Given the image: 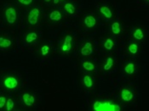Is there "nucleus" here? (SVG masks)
Segmentation results:
<instances>
[{
    "label": "nucleus",
    "mask_w": 149,
    "mask_h": 111,
    "mask_svg": "<svg viewBox=\"0 0 149 111\" xmlns=\"http://www.w3.org/2000/svg\"><path fill=\"white\" fill-rule=\"evenodd\" d=\"M49 51H50V48L49 45H43L40 48V54L42 56H47L49 54Z\"/></svg>",
    "instance_id": "b1692460"
},
{
    "label": "nucleus",
    "mask_w": 149,
    "mask_h": 111,
    "mask_svg": "<svg viewBox=\"0 0 149 111\" xmlns=\"http://www.w3.org/2000/svg\"><path fill=\"white\" fill-rule=\"evenodd\" d=\"M64 10H65V11L70 14H73L75 13V7L73 6V4H72L70 3H67L64 5Z\"/></svg>",
    "instance_id": "a211bd4d"
},
{
    "label": "nucleus",
    "mask_w": 149,
    "mask_h": 111,
    "mask_svg": "<svg viewBox=\"0 0 149 111\" xmlns=\"http://www.w3.org/2000/svg\"><path fill=\"white\" fill-rule=\"evenodd\" d=\"M82 66L87 71H93L95 70V65L91 61H84L82 64Z\"/></svg>",
    "instance_id": "dca6fc26"
},
{
    "label": "nucleus",
    "mask_w": 149,
    "mask_h": 111,
    "mask_svg": "<svg viewBox=\"0 0 149 111\" xmlns=\"http://www.w3.org/2000/svg\"><path fill=\"white\" fill-rule=\"evenodd\" d=\"M37 39H38V34L35 32H30L25 37V42L27 44H31V43H34Z\"/></svg>",
    "instance_id": "1a4fd4ad"
},
{
    "label": "nucleus",
    "mask_w": 149,
    "mask_h": 111,
    "mask_svg": "<svg viewBox=\"0 0 149 111\" xmlns=\"http://www.w3.org/2000/svg\"><path fill=\"white\" fill-rule=\"evenodd\" d=\"M72 38L70 35H68L65 37L64 43L61 47V50L62 53H68L72 49Z\"/></svg>",
    "instance_id": "423d86ee"
},
{
    "label": "nucleus",
    "mask_w": 149,
    "mask_h": 111,
    "mask_svg": "<svg viewBox=\"0 0 149 111\" xmlns=\"http://www.w3.org/2000/svg\"><path fill=\"white\" fill-rule=\"evenodd\" d=\"M135 69H136V67L133 63H129L125 67V71L128 75H131L135 72Z\"/></svg>",
    "instance_id": "f3484780"
},
{
    "label": "nucleus",
    "mask_w": 149,
    "mask_h": 111,
    "mask_svg": "<svg viewBox=\"0 0 149 111\" xmlns=\"http://www.w3.org/2000/svg\"><path fill=\"white\" fill-rule=\"evenodd\" d=\"M22 99L24 104L27 107H32L33 106L35 103V98L34 96L30 93V92H25L23 93L22 96Z\"/></svg>",
    "instance_id": "39448f33"
},
{
    "label": "nucleus",
    "mask_w": 149,
    "mask_h": 111,
    "mask_svg": "<svg viewBox=\"0 0 149 111\" xmlns=\"http://www.w3.org/2000/svg\"><path fill=\"white\" fill-rule=\"evenodd\" d=\"M128 51L131 54H136L138 52V45L136 43H131L128 47Z\"/></svg>",
    "instance_id": "4be33fe9"
},
{
    "label": "nucleus",
    "mask_w": 149,
    "mask_h": 111,
    "mask_svg": "<svg viewBox=\"0 0 149 111\" xmlns=\"http://www.w3.org/2000/svg\"><path fill=\"white\" fill-rule=\"evenodd\" d=\"M12 44V42L10 39L4 38L0 37V48H10Z\"/></svg>",
    "instance_id": "4468645a"
},
{
    "label": "nucleus",
    "mask_w": 149,
    "mask_h": 111,
    "mask_svg": "<svg viewBox=\"0 0 149 111\" xmlns=\"http://www.w3.org/2000/svg\"><path fill=\"white\" fill-rule=\"evenodd\" d=\"M84 22L88 28H92L96 25V19L92 15H88L84 18Z\"/></svg>",
    "instance_id": "9d476101"
},
{
    "label": "nucleus",
    "mask_w": 149,
    "mask_h": 111,
    "mask_svg": "<svg viewBox=\"0 0 149 111\" xmlns=\"http://www.w3.org/2000/svg\"><path fill=\"white\" fill-rule=\"evenodd\" d=\"M40 16V10L38 8H33L28 12L27 14V23L30 26H36Z\"/></svg>",
    "instance_id": "20e7f679"
},
{
    "label": "nucleus",
    "mask_w": 149,
    "mask_h": 111,
    "mask_svg": "<svg viewBox=\"0 0 149 111\" xmlns=\"http://www.w3.org/2000/svg\"><path fill=\"white\" fill-rule=\"evenodd\" d=\"M83 82L86 88H91L93 87V80L91 76H84L83 78Z\"/></svg>",
    "instance_id": "ddd939ff"
},
{
    "label": "nucleus",
    "mask_w": 149,
    "mask_h": 111,
    "mask_svg": "<svg viewBox=\"0 0 149 111\" xmlns=\"http://www.w3.org/2000/svg\"><path fill=\"white\" fill-rule=\"evenodd\" d=\"M5 21L9 25H14L17 21V10L15 7H7L4 10Z\"/></svg>",
    "instance_id": "7ed1b4c3"
},
{
    "label": "nucleus",
    "mask_w": 149,
    "mask_h": 111,
    "mask_svg": "<svg viewBox=\"0 0 149 111\" xmlns=\"http://www.w3.org/2000/svg\"><path fill=\"white\" fill-rule=\"evenodd\" d=\"M112 32L115 35H118L121 32V27H120V24L118 22H113L112 24Z\"/></svg>",
    "instance_id": "6ab92c4d"
},
{
    "label": "nucleus",
    "mask_w": 149,
    "mask_h": 111,
    "mask_svg": "<svg viewBox=\"0 0 149 111\" xmlns=\"http://www.w3.org/2000/svg\"><path fill=\"white\" fill-rule=\"evenodd\" d=\"M148 0H147V2H148Z\"/></svg>",
    "instance_id": "c85d7f7f"
},
{
    "label": "nucleus",
    "mask_w": 149,
    "mask_h": 111,
    "mask_svg": "<svg viewBox=\"0 0 149 111\" xmlns=\"http://www.w3.org/2000/svg\"><path fill=\"white\" fill-rule=\"evenodd\" d=\"M60 1H63V0H60Z\"/></svg>",
    "instance_id": "cd10ccee"
},
{
    "label": "nucleus",
    "mask_w": 149,
    "mask_h": 111,
    "mask_svg": "<svg viewBox=\"0 0 149 111\" xmlns=\"http://www.w3.org/2000/svg\"><path fill=\"white\" fill-rule=\"evenodd\" d=\"M17 2H18L19 3L22 4V5L27 6V5H30V4L33 2V0H17Z\"/></svg>",
    "instance_id": "393cba45"
},
{
    "label": "nucleus",
    "mask_w": 149,
    "mask_h": 111,
    "mask_svg": "<svg viewBox=\"0 0 149 111\" xmlns=\"http://www.w3.org/2000/svg\"><path fill=\"white\" fill-rule=\"evenodd\" d=\"M93 110L95 111H120L121 109L118 105L113 104L111 102H100L96 101L93 104Z\"/></svg>",
    "instance_id": "f257e3e1"
},
{
    "label": "nucleus",
    "mask_w": 149,
    "mask_h": 111,
    "mask_svg": "<svg viewBox=\"0 0 149 111\" xmlns=\"http://www.w3.org/2000/svg\"><path fill=\"white\" fill-rule=\"evenodd\" d=\"M62 18V14L59 10H53L49 14V20L53 21H59Z\"/></svg>",
    "instance_id": "f8f14e48"
},
{
    "label": "nucleus",
    "mask_w": 149,
    "mask_h": 111,
    "mask_svg": "<svg viewBox=\"0 0 149 111\" xmlns=\"http://www.w3.org/2000/svg\"><path fill=\"white\" fill-rule=\"evenodd\" d=\"M15 107V101L12 99H8L6 100V103H5V110L10 111L13 110Z\"/></svg>",
    "instance_id": "aec40b11"
},
{
    "label": "nucleus",
    "mask_w": 149,
    "mask_h": 111,
    "mask_svg": "<svg viewBox=\"0 0 149 111\" xmlns=\"http://www.w3.org/2000/svg\"><path fill=\"white\" fill-rule=\"evenodd\" d=\"M133 37H134L136 40H138V41L142 40L143 37H144V33H143V32L141 31V29L136 28V29L134 31V32H133Z\"/></svg>",
    "instance_id": "2eb2a0df"
},
{
    "label": "nucleus",
    "mask_w": 149,
    "mask_h": 111,
    "mask_svg": "<svg viewBox=\"0 0 149 111\" xmlns=\"http://www.w3.org/2000/svg\"><path fill=\"white\" fill-rule=\"evenodd\" d=\"M113 59L111 58V57H109L106 60V64L104 65L103 69L105 70H109L113 67Z\"/></svg>",
    "instance_id": "412c9836"
},
{
    "label": "nucleus",
    "mask_w": 149,
    "mask_h": 111,
    "mask_svg": "<svg viewBox=\"0 0 149 111\" xmlns=\"http://www.w3.org/2000/svg\"><path fill=\"white\" fill-rule=\"evenodd\" d=\"M19 83H20L19 78L15 75H9L5 77L3 81V87L7 90H15L19 87Z\"/></svg>",
    "instance_id": "f03ea898"
},
{
    "label": "nucleus",
    "mask_w": 149,
    "mask_h": 111,
    "mask_svg": "<svg viewBox=\"0 0 149 111\" xmlns=\"http://www.w3.org/2000/svg\"><path fill=\"white\" fill-rule=\"evenodd\" d=\"M100 13L106 19H111L113 17V12L107 6H102L100 8Z\"/></svg>",
    "instance_id": "9b49d317"
},
{
    "label": "nucleus",
    "mask_w": 149,
    "mask_h": 111,
    "mask_svg": "<svg viewBox=\"0 0 149 111\" xmlns=\"http://www.w3.org/2000/svg\"><path fill=\"white\" fill-rule=\"evenodd\" d=\"M45 1L46 3H49V2H50L51 0H45Z\"/></svg>",
    "instance_id": "bb28decb"
},
{
    "label": "nucleus",
    "mask_w": 149,
    "mask_h": 111,
    "mask_svg": "<svg viewBox=\"0 0 149 111\" xmlns=\"http://www.w3.org/2000/svg\"><path fill=\"white\" fill-rule=\"evenodd\" d=\"M6 98L2 96L0 97V109H3L4 106H5V103H6Z\"/></svg>",
    "instance_id": "a878e982"
},
{
    "label": "nucleus",
    "mask_w": 149,
    "mask_h": 111,
    "mask_svg": "<svg viewBox=\"0 0 149 111\" xmlns=\"http://www.w3.org/2000/svg\"><path fill=\"white\" fill-rule=\"evenodd\" d=\"M103 46L107 50H111L113 48V46H114V43H113V41L111 38H107L106 40V42L104 43Z\"/></svg>",
    "instance_id": "5701e85b"
},
{
    "label": "nucleus",
    "mask_w": 149,
    "mask_h": 111,
    "mask_svg": "<svg viewBox=\"0 0 149 111\" xmlns=\"http://www.w3.org/2000/svg\"><path fill=\"white\" fill-rule=\"evenodd\" d=\"M81 54L84 56H89L93 53V48H92V44L91 43L87 42L84 45V47L82 48L80 51Z\"/></svg>",
    "instance_id": "6e6552de"
},
{
    "label": "nucleus",
    "mask_w": 149,
    "mask_h": 111,
    "mask_svg": "<svg viewBox=\"0 0 149 111\" xmlns=\"http://www.w3.org/2000/svg\"><path fill=\"white\" fill-rule=\"evenodd\" d=\"M120 96H121V99L124 101H125V102L131 101V100L133 99V97H134L132 92L128 88L123 89L121 91V92H120Z\"/></svg>",
    "instance_id": "0eeeda50"
}]
</instances>
